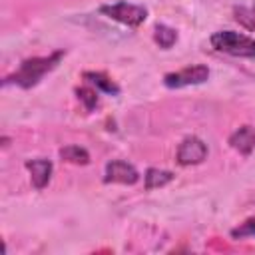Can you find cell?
Segmentation results:
<instances>
[{"instance_id": "6da1fadb", "label": "cell", "mask_w": 255, "mask_h": 255, "mask_svg": "<svg viewBox=\"0 0 255 255\" xmlns=\"http://www.w3.org/2000/svg\"><path fill=\"white\" fill-rule=\"evenodd\" d=\"M62 58H64V50H56V52L42 56V58H28L20 64V68L14 74L6 76L2 84L4 86H18L24 90L34 88L48 72H52L60 64Z\"/></svg>"}, {"instance_id": "5bb4252c", "label": "cell", "mask_w": 255, "mask_h": 255, "mask_svg": "<svg viewBox=\"0 0 255 255\" xmlns=\"http://www.w3.org/2000/svg\"><path fill=\"white\" fill-rule=\"evenodd\" d=\"M233 239H243V237H255V215L247 217L243 223H239L233 231H231Z\"/></svg>"}, {"instance_id": "52a82bcc", "label": "cell", "mask_w": 255, "mask_h": 255, "mask_svg": "<svg viewBox=\"0 0 255 255\" xmlns=\"http://www.w3.org/2000/svg\"><path fill=\"white\" fill-rule=\"evenodd\" d=\"M26 169L30 171V179L36 189H44L50 183V177H52V161L50 159H44V157L28 159Z\"/></svg>"}, {"instance_id": "7a4b0ae2", "label": "cell", "mask_w": 255, "mask_h": 255, "mask_svg": "<svg viewBox=\"0 0 255 255\" xmlns=\"http://www.w3.org/2000/svg\"><path fill=\"white\" fill-rule=\"evenodd\" d=\"M211 46L217 52L235 56V58H249L255 60V40L233 30H219L211 36Z\"/></svg>"}, {"instance_id": "9a60e30c", "label": "cell", "mask_w": 255, "mask_h": 255, "mask_svg": "<svg viewBox=\"0 0 255 255\" xmlns=\"http://www.w3.org/2000/svg\"><path fill=\"white\" fill-rule=\"evenodd\" d=\"M76 94H78V98L84 102V106H86L88 112H92V110L98 106V90H92V88H78Z\"/></svg>"}, {"instance_id": "3957f363", "label": "cell", "mask_w": 255, "mask_h": 255, "mask_svg": "<svg viewBox=\"0 0 255 255\" xmlns=\"http://www.w3.org/2000/svg\"><path fill=\"white\" fill-rule=\"evenodd\" d=\"M100 12L110 18L116 20L120 24H126L129 28H137L139 24L145 22L147 18V10L139 4H129V2H116V4H104L100 6Z\"/></svg>"}, {"instance_id": "30bf717a", "label": "cell", "mask_w": 255, "mask_h": 255, "mask_svg": "<svg viewBox=\"0 0 255 255\" xmlns=\"http://www.w3.org/2000/svg\"><path fill=\"white\" fill-rule=\"evenodd\" d=\"M145 179V189H155V187H163L169 181H173V173L167 169H157V167H149L143 175Z\"/></svg>"}, {"instance_id": "4fadbf2b", "label": "cell", "mask_w": 255, "mask_h": 255, "mask_svg": "<svg viewBox=\"0 0 255 255\" xmlns=\"http://www.w3.org/2000/svg\"><path fill=\"white\" fill-rule=\"evenodd\" d=\"M233 18L243 28L255 32V4H251V6H235L233 8Z\"/></svg>"}, {"instance_id": "9c48e42d", "label": "cell", "mask_w": 255, "mask_h": 255, "mask_svg": "<svg viewBox=\"0 0 255 255\" xmlns=\"http://www.w3.org/2000/svg\"><path fill=\"white\" fill-rule=\"evenodd\" d=\"M84 80L90 82L92 86H96V90H100L104 94H110V96H118L120 94V86L112 78H108L104 72H86Z\"/></svg>"}, {"instance_id": "7c38bea8", "label": "cell", "mask_w": 255, "mask_h": 255, "mask_svg": "<svg viewBox=\"0 0 255 255\" xmlns=\"http://www.w3.org/2000/svg\"><path fill=\"white\" fill-rule=\"evenodd\" d=\"M60 157L70 161V163H76V165H86L90 163V153L80 147V145H66L60 149Z\"/></svg>"}, {"instance_id": "5b68a950", "label": "cell", "mask_w": 255, "mask_h": 255, "mask_svg": "<svg viewBox=\"0 0 255 255\" xmlns=\"http://www.w3.org/2000/svg\"><path fill=\"white\" fill-rule=\"evenodd\" d=\"M137 179H139V173L131 163H128L124 159H112L106 163V173H104L106 183L133 185V183H137Z\"/></svg>"}, {"instance_id": "ba28073f", "label": "cell", "mask_w": 255, "mask_h": 255, "mask_svg": "<svg viewBox=\"0 0 255 255\" xmlns=\"http://www.w3.org/2000/svg\"><path fill=\"white\" fill-rule=\"evenodd\" d=\"M229 145L235 151L249 155L255 149V128L253 126H241L239 129H235L229 135Z\"/></svg>"}, {"instance_id": "277c9868", "label": "cell", "mask_w": 255, "mask_h": 255, "mask_svg": "<svg viewBox=\"0 0 255 255\" xmlns=\"http://www.w3.org/2000/svg\"><path fill=\"white\" fill-rule=\"evenodd\" d=\"M207 78H209V68L203 66V64H193V66H187L183 70L165 74L163 76V84L167 88H171V90H177V88H185V86L203 84Z\"/></svg>"}, {"instance_id": "8992f818", "label": "cell", "mask_w": 255, "mask_h": 255, "mask_svg": "<svg viewBox=\"0 0 255 255\" xmlns=\"http://www.w3.org/2000/svg\"><path fill=\"white\" fill-rule=\"evenodd\" d=\"M175 157H177V163L179 165H195V163H201L207 157V145L203 143V139H199L195 135H189V137H185L179 143Z\"/></svg>"}, {"instance_id": "8fae6325", "label": "cell", "mask_w": 255, "mask_h": 255, "mask_svg": "<svg viewBox=\"0 0 255 255\" xmlns=\"http://www.w3.org/2000/svg\"><path fill=\"white\" fill-rule=\"evenodd\" d=\"M153 40L157 42L159 48L169 50V48L177 42V32H175L173 28L165 26V24H157V26L153 28Z\"/></svg>"}]
</instances>
